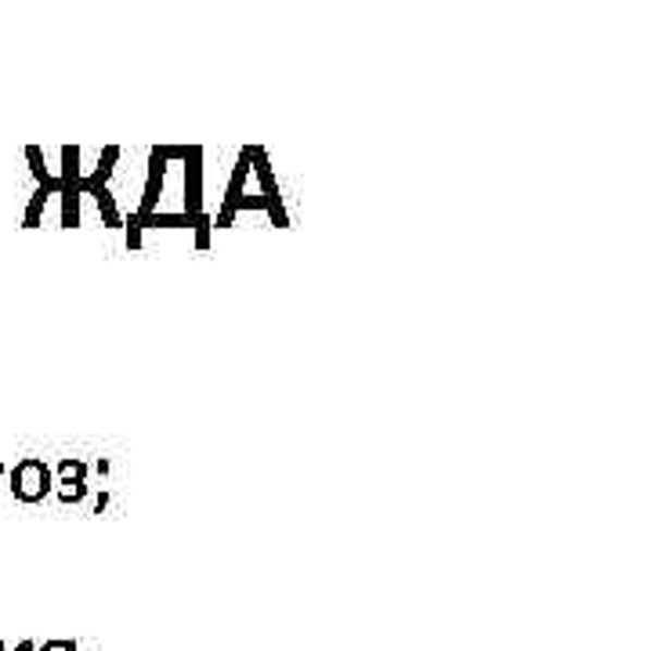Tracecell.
I'll use <instances>...</instances> for the list:
<instances>
[{
	"label": "cell",
	"instance_id": "52a82bcc",
	"mask_svg": "<svg viewBox=\"0 0 651 651\" xmlns=\"http://www.w3.org/2000/svg\"><path fill=\"white\" fill-rule=\"evenodd\" d=\"M246 156H250V174H257V182H261V193L257 196H279V182H275L272 160H268V149H261V145H246Z\"/></svg>",
	"mask_w": 651,
	"mask_h": 651
},
{
	"label": "cell",
	"instance_id": "7c38bea8",
	"mask_svg": "<svg viewBox=\"0 0 651 651\" xmlns=\"http://www.w3.org/2000/svg\"><path fill=\"white\" fill-rule=\"evenodd\" d=\"M8 651H11V648H8ZM15 651H37V644H33V641H22V644H19Z\"/></svg>",
	"mask_w": 651,
	"mask_h": 651
},
{
	"label": "cell",
	"instance_id": "30bf717a",
	"mask_svg": "<svg viewBox=\"0 0 651 651\" xmlns=\"http://www.w3.org/2000/svg\"><path fill=\"white\" fill-rule=\"evenodd\" d=\"M26 160H29V171H33V177H37V188H40V185L59 182V174L48 171V160H44V149H40V145H29V149H26Z\"/></svg>",
	"mask_w": 651,
	"mask_h": 651
},
{
	"label": "cell",
	"instance_id": "277c9868",
	"mask_svg": "<svg viewBox=\"0 0 651 651\" xmlns=\"http://www.w3.org/2000/svg\"><path fill=\"white\" fill-rule=\"evenodd\" d=\"M167 171H171V152H167V145H156L149 152V177H145V196L138 210H134L131 218H149L160 210V199H163V185H167Z\"/></svg>",
	"mask_w": 651,
	"mask_h": 651
},
{
	"label": "cell",
	"instance_id": "4fadbf2b",
	"mask_svg": "<svg viewBox=\"0 0 651 651\" xmlns=\"http://www.w3.org/2000/svg\"><path fill=\"white\" fill-rule=\"evenodd\" d=\"M0 475H8V467H4V464H0Z\"/></svg>",
	"mask_w": 651,
	"mask_h": 651
},
{
	"label": "cell",
	"instance_id": "6da1fadb",
	"mask_svg": "<svg viewBox=\"0 0 651 651\" xmlns=\"http://www.w3.org/2000/svg\"><path fill=\"white\" fill-rule=\"evenodd\" d=\"M123 229H127V250H142V235L145 229H188L196 239V250H207L210 246V232H214V221L210 214L204 218H185V214H149V218H123Z\"/></svg>",
	"mask_w": 651,
	"mask_h": 651
},
{
	"label": "cell",
	"instance_id": "3957f363",
	"mask_svg": "<svg viewBox=\"0 0 651 651\" xmlns=\"http://www.w3.org/2000/svg\"><path fill=\"white\" fill-rule=\"evenodd\" d=\"M177 163H182V210L188 218H204V149L199 145H182V156H177Z\"/></svg>",
	"mask_w": 651,
	"mask_h": 651
},
{
	"label": "cell",
	"instance_id": "5bb4252c",
	"mask_svg": "<svg viewBox=\"0 0 651 651\" xmlns=\"http://www.w3.org/2000/svg\"><path fill=\"white\" fill-rule=\"evenodd\" d=\"M0 651H8V644H4V641H0Z\"/></svg>",
	"mask_w": 651,
	"mask_h": 651
},
{
	"label": "cell",
	"instance_id": "ba28073f",
	"mask_svg": "<svg viewBox=\"0 0 651 651\" xmlns=\"http://www.w3.org/2000/svg\"><path fill=\"white\" fill-rule=\"evenodd\" d=\"M246 177H250V156H246V149L239 152V160H235L232 167V177H229V193H224V204L218 214H229V210L235 207V199H243L246 196Z\"/></svg>",
	"mask_w": 651,
	"mask_h": 651
},
{
	"label": "cell",
	"instance_id": "5b68a950",
	"mask_svg": "<svg viewBox=\"0 0 651 651\" xmlns=\"http://www.w3.org/2000/svg\"><path fill=\"white\" fill-rule=\"evenodd\" d=\"M243 210H268V218H272L275 229H290V214L283 207V196H243V199H235V207L229 210V214H214L210 221H214V229H229V224L235 221V214H243Z\"/></svg>",
	"mask_w": 651,
	"mask_h": 651
},
{
	"label": "cell",
	"instance_id": "7a4b0ae2",
	"mask_svg": "<svg viewBox=\"0 0 651 651\" xmlns=\"http://www.w3.org/2000/svg\"><path fill=\"white\" fill-rule=\"evenodd\" d=\"M8 489L19 503H40L54 492V475L40 456H26L8 467Z\"/></svg>",
	"mask_w": 651,
	"mask_h": 651
},
{
	"label": "cell",
	"instance_id": "8992f818",
	"mask_svg": "<svg viewBox=\"0 0 651 651\" xmlns=\"http://www.w3.org/2000/svg\"><path fill=\"white\" fill-rule=\"evenodd\" d=\"M87 464L84 459H62L59 464V478H54V496L62 503H81L87 496Z\"/></svg>",
	"mask_w": 651,
	"mask_h": 651
},
{
	"label": "cell",
	"instance_id": "8fae6325",
	"mask_svg": "<svg viewBox=\"0 0 651 651\" xmlns=\"http://www.w3.org/2000/svg\"><path fill=\"white\" fill-rule=\"evenodd\" d=\"M37 651H76V641H48V644L37 648Z\"/></svg>",
	"mask_w": 651,
	"mask_h": 651
},
{
	"label": "cell",
	"instance_id": "9c48e42d",
	"mask_svg": "<svg viewBox=\"0 0 651 651\" xmlns=\"http://www.w3.org/2000/svg\"><path fill=\"white\" fill-rule=\"evenodd\" d=\"M54 196H59V182L40 185L37 193L29 196V207H26V214H22V229H40V221L48 214V204Z\"/></svg>",
	"mask_w": 651,
	"mask_h": 651
}]
</instances>
